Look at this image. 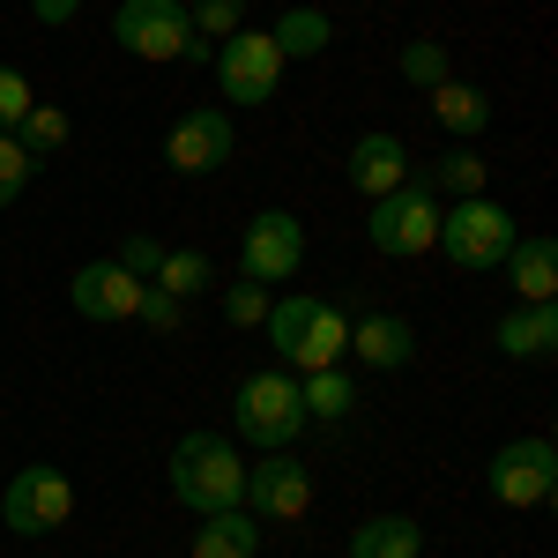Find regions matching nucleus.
Returning a JSON list of instances; mask_svg holds the SVG:
<instances>
[{"mask_svg":"<svg viewBox=\"0 0 558 558\" xmlns=\"http://www.w3.org/2000/svg\"><path fill=\"white\" fill-rule=\"evenodd\" d=\"M499 268L514 276V299H521V305L558 299V239H551V231H521Z\"/></svg>","mask_w":558,"mask_h":558,"instance_id":"17","label":"nucleus"},{"mask_svg":"<svg viewBox=\"0 0 558 558\" xmlns=\"http://www.w3.org/2000/svg\"><path fill=\"white\" fill-rule=\"evenodd\" d=\"M514 239H521L514 209H499L492 194H470V202H439V239H432V254H447L462 276H492Z\"/></svg>","mask_w":558,"mask_h":558,"instance_id":"4","label":"nucleus"},{"mask_svg":"<svg viewBox=\"0 0 558 558\" xmlns=\"http://www.w3.org/2000/svg\"><path fill=\"white\" fill-rule=\"evenodd\" d=\"M112 45L134 60H157V68H209L216 60V45L194 38V23H186V0H120Z\"/></svg>","mask_w":558,"mask_h":558,"instance_id":"3","label":"nucleus"},{"mask_svg":"<svg viewBox=\"0 0 558 558\" xmlns=\"http://www.w3.org/2000/svg\"><path fill=\"white\" fill-rule=\"evenodd\" d=\"M231 149H239V128H231V112L223 105H194V112H179L172 134H165V165L179 179H209L231 165Z\"/></svg>","mask_w":558,"mask_h":558,"instance_id":"12","label":"nucleus"},{"mask_svg":"<svg viewBox=\"0 0 558 558\" xmlns=\"http://www.w3.org/2000/svg\"><path fill=\"white\" fill-rule=\"evenodd\" d=\"M410 179H417V186H432L439 202H470V194H484V179H492V165L476 157L470 142H447V149L432 157L425 172H410Z\"/></svg>","mask_w":558,"mask_h":558,"instance_id":"21","label":"nucleus"},{"mask_svg":"<svg viewBox=\"0 0 558 558\" xmlns=\"http://www.w3.org/2000/svg\"><path fill=\"white\" fill-rule=\"evenodd\" d=\"M343 558H425V521L417 514H373L343 536Z\"/></svg>","mask_w":558,"mask_h":558,"instance_id":"18","label":"nucleus"},{"mask_svg":"<svg viewBox=\"0 0 558 558\" xmlns=\"http://www.w3.org/2000/svg\"><path fill=\"white\" fill-rule=\"evenodd\" d=\"M157 291H172V299H202V291H216V260L202 254V246H179V254L157 260V276H149Z\"/></svg>","mask_w":558,"mask_h":558,"instance_id":"24","label":"nucleus"},{"mask_svg":"<svg viewBox=\"0 0 558 558\" xmlns=\"http://www.w3.org/2000/svg\"><path fill=\"white\" fill-rule=\"evenodd\" d=\"M216 89H223V105H276V83H283V52L268 31H231V38L216 45Z\"/></svg>","mask_w":558,"mask_h":558,"instance_id":"10","label":"nucleus"},{"mask_svg":"<svg viewBox=\"0 0 558 558\" xmlns=\"http://www.w3.org/2000/svg\"><path fill=\"white\" fill-rule=\"evenodd\" d=\"M260 328H268L283 373H328V365H343V350H350V313L336 299H313V291L268 299Z\"/></svg>","mask_w":558,"mask_h":558,"instance_id":"1","label":"nucleus"},{"mask_svg":"<svg viewBox=\"0 0 558 558\" xmlns=\"http://www.w3.org/2000/svg\"><path fill=\"white\" fill-rule=\"evenodd\" d=\"M31 172H38V157H31L15 134H0V209H15V202H23Z\"/></svg>","mask_w":558,"mask_h":558,"instance_id":"28","label":"nucleus"},{"mask_svg":"<svg viewBox=\"0 0 558 558\" xmlns=\"http://www.w3.org/2000/svg\"><path fill=\"white\" fill-rule=\"evenodd\" d=\"M417 172V157L402 149V134L395 128H365L357 142H350V157H343V179L365 194V202H380V194H395L402 179Z\"/></svg>","mask_w":558,"mask_h":558,"instance_id":"14","label":"nucleus"},{"mask_svg":"<svg viewBox=\"0 0 558 558\" xmlns=\"http://www.w3.org/2000/svg\"><path fill=\"white\" fill-rule=\"evenodd\" d=\"M15 142L45 165V157H60V149L75 142V120H68L60 105H31V112H23V128H15Z\"/></svg>","mask_w":558,"mask_h":558,"instance_id":"25","label":"nucleus"},{"mask_svg":"<svg viewBox=\"0 0 558 558\" xmlns=\"http://www.w3.org/2000/svg\"><path fill=\"white\" fill-rule=\"evenodd\" d=\"M231 432L260 447V454H276V447H299L305 432V402H299V373H283V365H268V373H246L239 395H231Z\"/></svg>","mask_w":558,"mask_h":558,"instance_id":"5","label":"nucleus"},{"mask_svg":"<svg viewBox=\"0 0 558 558\" xmlns=\"http://www.w3.org/2000/svg\"><path fill=\"white\" fill-rule=\"evenodd\" d=\"M365 239H373V254H387V260L432 254V239H439V194H432V186H417V179H402L395 194H380V202H373Z\"/></svg>","mask_w":558,"mask_h":558,"instance_id":"7","label":"nucleus"},{"mask_svg":"<svg viewBox=\"0 0 558 558\" xmlns=\"http://www.w3.org/2000/svg\"><path fill=\"white\" fill-rule=\"evenodd\" d=\"M142 276H128L120 260H83L75 276H68V305L83 313V320H97V328H128L134 313H142Z\"/></svg>","mask_w":558,"mask_h":558,"instance_id":"13","label":"nucleus"},{"mask_svg":"<svg viewBox=\"0 0 558 558\" xmlns=\"http://www.w3.org/2000/svg\"><path fill=\"white\" fill-rule=\"evenodd\" d=\"M484 492H492L499 507H514V514L551 507V499H558V447L544 439V432H521V439H507V447L484 462Z\"/></svg>","mask_w":558,"mask_h":558,"instance_id":"6","label":"nucleus"},{"mask_svg":"<svg viewBox=\"0 0 558 558\" xmlns=\"http://www.w3.org/2000/svg\"><path fill=\"white\" fill-rule=\"evenodd\" d=\"M260 536H268V529H260L246 507H223V514L194 521V544H186V551L194 558H260Z\"/></svg>","mask_w":558,"mask_h":558,"instance_id":"19","label":"nucleus"},{"mask_svg":"<svg viewBox=\"0 0 558 558\" xmlns=\"http://www.w3.org/2000/svg\"><path fill=\"white\" fill-rule=\"evenodd\" d=\"M492 343H499V357H514V365H544V357H558V299L499 313Z\"/></svg>","mask_w":558,"mask_h":558,"instance_id":"15","label":"nucleus"},{"mask_svg":"<svg viewBox=\"0 0 558 558\" xmlns=\"http://www.w3.org/2000/svg\"><path fill=\"white\" fill-rule=\"evenodd\" d=\"M186 23H194V38L223 45L231 31H246V0H186Z\"/></svg>","mask_w":558,"mask_h":558,"instance_id":"27","label":"nucleus"},{"mask_svg":"<svg viewBox=\"0 0 558 558\" xmlns=\"http://www.w3.org/2000/svg\"><path fill=\"white\" fill-rule=\"evenodd\" d=\"M31 15H38L45 31H68V23L83 15V0H31Z\"/></svg>","mask_w":558,"mask_h":558,"instance_id":"33","label":"nucleus"},{"mask_svg":"<svg viewBox=\"0 0 558 558\" xmlns=\"http://www.w3.org/2000/svg\"><path fill=\"white\" fill-rule=\"evenodd\" d=\"M350 350H357V365H373V373H402V365L417 357V328H410L402 313H357V320H350Z\"/></svg>","mask_w":558,"mask_h":558,"instance_id":"16","label":"nucleus"},{"mask_svg":"<svg viewBox=\"0 0 558 558\" xmlns=\"http://www.w3.org/2000/svg\"><path fill=\"white\" fill-rule=\"evenodd\" d=\"M268 38H276V52H283V68H291V60H320V52L336 45V15L299 0V8H283V15H276V31H268Z\"/></svg>","mask_w":558,"mask_h":558,"instance_id":"22","label":"nucleus"},{"mask_svg":"<svg viewBox=\"0 0 558 558\" xmlns=\"http://www.w3.org/2000/svg\"><path fill=\"white\" fill-rule=\"evenodd\" d=\"M305 268V223L291 209H260L246 231H239V276L260 283V291H276V283H291Z\"/></svg>","mask_w":558,"mask_h":558,"instance_id":"11","label":"nucleus"},{"mask_svg":"<svg viewBox=\"0 0 558 558\" xmlns=\"http://www.w3.org/2000/svg\"><path fill=\"white\" fill-rule=\"evenodd\" d=\"M223 320H231V328H260V320H268V291L246 283V276L223 283Z\"/></svg>","mask_w":558,"mask_h":558,"instance_id":"30","label":"nucleus"},{"mask_svg":"<svg viewBox=\"0 0 558 558\" xmlns=\"http://www.w3.org/2000/svg\"><path fill=\"white\" fill-rule=\"evenodd\" d=\"M120 268H128V276H142V283H149V276H157V260H165V246H157V239H142V231H134V239H120Z\"/></svg>","mask_w":558,"mask_h":558,"instance_id":"32","label":"nucleus"},{"mask_svg":"<svg viewBox=\"0 0 558 558\" xmlns=\"http://www.w3.org/2000/svg\"><path fill=\"white\" fill-rule=\"evenodd\" d=\"M134 320H142L149 336H179V328H186V299H172V291H157V283H149V291H142V313H134Z\"/></svg>","mask_w":558,"mask_h":558,"instance_id":"29","label":"nucleus"},{"mask_svg":"<svg viewBox=\"0 0 558 558\" xmlns=\"http://www.w3.org/2000/svg\"><path fill=\"white\" fill-rule=\"evenodd\" d=\"M239 507L268 529H283V521H305L313 514V470H305L291 447H276V454H260V462H246V492H239Z\"/></svg>","mask_w":558,"mask_h":558,"instance_id":"9","label":"nucleus"},{"mask_svg":"<svg viewBox=\"0 0 558 558\" xmlns=\"http://www.w3.org/2000/svg\"><path fill=\"white\" fill-rule=\"evenodd\" d=\"M395 75H402L410 89L447 83V75H454V68H447V45H439V38H410V45H402V60H395Z\"/></svg>","mask_w":558,"mask_h":558,"instance_id":"26","label":"nucleus"},{"mask_svg":"<svg viewBox=\"0 0 558 558\" xmlns=\"http://www.w3.org/2000/svg\"><path fill=\"white\" fill-rule=\"evenodd\" d=\"M299 402H305V425H343L350 410H357V380H350L343 365L299 373Z\"/></svg>","mask_w":558,"mask_h":558,"instance_id":"23","label":"nucleus"},{"mask_svg":"<svg viewBox=\"0 0 558 558\" xmlns=\"http://www.w3.org/2000/svg\"><path fill=\"white\" fill-rule=\"evenodd\" d=\"M0 521H8V536H52V529H68L75 521V484H68V470H52V462L15 470L8 492H0Z\"/></svg>","mask_w":558,"mask_h":558,"instance_id":"8","label":"nucleus"},{"mask_svg":"<svg viewBox=\"0 0 558 558\" xmlns=\"http://www.w3.org/2000/svg\"><path fill=\"white\" fill-rule=\"evenodd\" d=\"M31 105H38V89L23 83L15 68H0V134H15V128H23V112H31Z\"/></svg>","mask_w":558,"mask_h":558,"instance_id":"31","label":"nucleus"},{"mask_svg":"<svg viewBox=\"0 0 558 558\" xmlns=\"http://www.w3.org/2000/svg\"><path fill=\"white\" fill-rule=\"evenodd\" d=\"M165 484H172V499L186 514H223V507H239V492H246V454H239V439H223V432H186L172 447V462H165Z\"/></svg>","mask_w":558,"mask_h":558,"instance_id":"2","label":"nucleus"},{"mask_svg":"<svg viewBox=\"0 0 558 558\" xmlns=\"http://www.w3.org/2000/svg\"><path fill=\"white\" fill-rule=\"evenodd\" d=\"M425 97H432V120L447 128V142H476V134L492 128V97L476 83H454V75H447V83H432Z\"/></svg>","mask_w":558,"mask_h":558,"instance_id":"20","label":"nucleus"}]
</instances>
